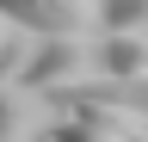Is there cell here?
Returning a JSON list of instances; mask_svg holds the SVG:
<instances>
[{
    "label": "cell",
    "mask_w": 148,
    "mask_h": 142,
    "mask_svg": "<svg viewBox=\"0 0 148 142\" xmlns=\"http://www.w3.org/2000/svg\"><path fill=\"white\" fill-rule=\"evenodd\" d=\"M6 37H12V25H6V19H0V43H6Z\"/></svg>",
    "instance_id": "52a82bcc"
},
{
    "label": "cell",
    "mask_w": 148,
    "mask_h": 142,
    "mask_svg": "<svg viewBox=\"0 0 148 142\" xmlns=\"http://www.w3.org/2000/svg\"><path fill=\"white\" fill-rule=\"evenodd\" d=\"M99 31H105V37L148 31V0H111V6H99Z\"/></svg>",
    "instance_id": "5b68a950"
},
{
    "label": "cell",
    "mask_w": 148,
    "mask_h": 142,
    "mask_svg": "<svg viewBox=\"0 0 148 142\" xmlns=\"http://www.w3.org/2000/svg\"><path fill=\"white\" fill-rule=\"evenodd\" d=\"M99 6H111V0H99Z\"/></svg>",
    "instance_id": "9c48e42d"
},
{
    "label": "cell",
    "mask_w": 148,
    "mask_h": 142,
    "mask_svg": "<svg viewBox=\"0 0 148 142\" xmlns=\"http://www.w3.org/2000/svg\"><path fill=\"white\" fill-rule=\"evenodd\" d=\"M49 123V99L18 80H0V142H37Z\"/></svg>",
    "instance_id": "3957f363"
},
{
    "label": "cell",
    "mask_w": 148,
    "mask_h": 142,
    "mask_svg": "<svg viewBox=\"0 0 148 142\" xmlns=\"http://www.w3.org/2000/svg\"><path fill=\"white\" fill-rule=\"evenodd\" d=\"M123 142H148V130H136V136H123Z\"/></svg>",
    "instance_id": "ba28073f"
},
{
    "label": "cell",
    "mask_w": 148,
    "mask_h": 142,
    "mask_svg": "<svg viewBox=\"0 0 148 142\" xmlns=\"http://www.w3.org/2000/svg\"><path fill=\"white\" fill-rule=\"evenodd\" d=\"M0 19L31 37H68L99 25V0H0Z\"/></svg>",
    "instance_id": "7a4b0ae2"
},
{
    "label": "cell",
    "mask_w": 148,
    "mask_h": 142,
    "mask_svg": "<svg viewBox=\"0 0 148 142\" xmlns=\"http://www.w3.org/2000/svg\"><path fill=\"white\" fill-rule=\"evenodd\" d=\"M92 56H99V74H111V80H136V74H148V31L99 37V43H92Z\"/></svg>",
    "instance_id": "277c9868"
},
{
    "label": "cell",
    "mask_w": 148,
    "mask_h": 142,
    "mask_svg": "<svg viewBox=\"0 0 148 142\" xmlns=\"http://www.w3.org/2000/svg\"><path fill=\"white\" fill-rule=\"evenodd\" d=\"M99 74V56H92V31H68V37H37L31 43V62L18 86L31 93H62V86H86Z\"/></svg>",
    "instance_id": "6da1fadb"
},
{
    "label": "cell",
    "mask_w": 148,
    "mask_h": 142,
    "mask_svg": "<svg viewBox=\"0 0 148 142\" xmlns=\"http://www.w3.org/2000/svg\"><path fill=\"white\" fill-rule=\"evenodd\" d=\"M43 142H111V136L86 130V123H74V117H49L43 123Z\"/></svg>",
    "instance_id": "8992f818"
}]
</instances>
